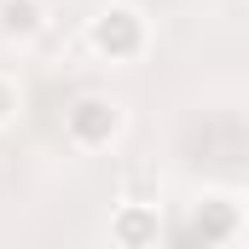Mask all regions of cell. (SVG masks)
Instances as JSON below:
<instances>
[{"mask_svg":"<svg viewBox=\"0 0 249 249\" xmlns=\"http://www.w3.org/2000/svg\"><path fill=\"white\" fill-rule=\"evenodd\" d=\"M151 41H157V29H151L145 6H133V0H105V6L81 23V47H87L99 64H110V70L145 64Z\"/></svg>","mask_w":249,"mask_h":249,"instance_id":"cell-1","label":"cell"},{"mask_svg":"<svg viewBox=\"0 0 249 249\" xmlns=\"http://www.w3.org/2000/svg\"><path fill=\"white\" fill-rule=\"evenodd\" d=\"M122 133H127V105L110 99V93H75L64 105V145L81 151V157L110 151Z\"/></svg>","mask_w":249,"mask_h":249,"instance_id":"cell-2","label":"cell"},{"mask_svg":"<svg viewBox=\"0 0 249 249\" xmlns=\"http://www.w3.org/2000/svg\"><path fill=\"white\" fill-rule=\"evenodd\" d=\"M105 238L110 249H157L162 238V203L157 197H122L105 220Z\"/></svg>","mask_w":249,"mask_h":249,"instance_id":"cell-3","label":"cell"},{"mask_svg":"<svg viewBox=\"0 0 249 249\" xmlns=\"http://www.w3.org/2000/svg\"><path fill=\"white\" fill-rule=\"evenodd\" d=\"M53 29V0H0V47L23 53Z\"/></svg>","mask_w":249,"mask_h":249,"instance_id":"cell-4","label":"cell"},{"mask_svg":"<svg viewBox=\"0 0 249 249\" xmlns=\"http://www.w3.org/2000/svg\"><path fill=\"white\" fill-rule=\"evenodd\" d=\"M238 226H244V209H238L232 197H220V191H214V197H203V203L191 209V232H197L203 244H226Z\"/></svg>","mask_w":249,"mask_h":249,"instance_id":"cell-5","label":"cell"},{"mask_svg":"<svg viewBox=\"0 0 249 249\" xmlns=\"http://www.w3.org/2000/svg\"><path fill=\"white\" fill-rule=\"evenodd\" d=\"M18 105H23V93H18V75H12V70H0V133L18 122Z\"/></svg>","mask_w":249,"mask_h":249,"instance_id":"cell-6","label":"cell"}]
</instances>
